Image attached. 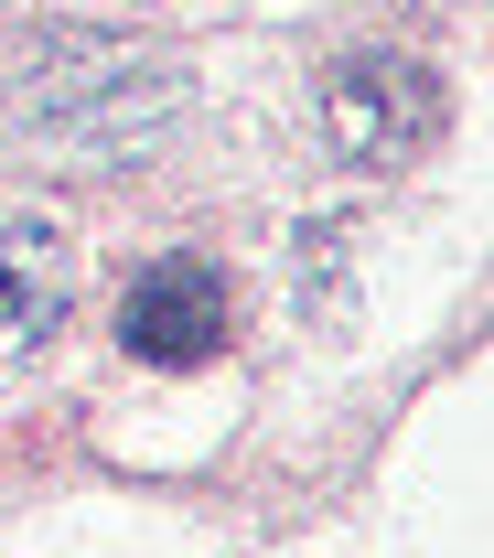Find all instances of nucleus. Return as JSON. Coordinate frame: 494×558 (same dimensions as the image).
<instances>
[{
    "label": "nucleus",
    "mask_w": 494,
    "mask_h": 558,
    "mask_svg": "<svg viewBox=\"0 0 494 558\" xmlns=\"http://www.w3.org/2000/svg\"><path fill=\"white\" fill-rule=\"evenodd\" d=\"M312 119L334 140V161L398 172V161L430 150V130H441V86H430V65H409V54H345V65L323 75Z\"/></svg>",
    "instance_id": "f257e3e1"
},
{
    "label": "nucleus",
    "mask_w": 494,
    "mask_h": 558,
    "mask_svg": "<svg viewBox=\"0 0 494 558\" xmlns=\"http://www.w3.org/2000/svg\"><path fill=\"white\" fill-rule=\"evenodd\" d=\"M215 344H226V279H215V258L172 247V258L130 269V290H119V354L130 365H205Z\"/></svg>",
    "instance_id": "f03ea898"
},
{
    "label": "nucleus",
    "mask_w": 494,
    "mask_h": 558,
    "mask_svg": "<svg viewBox=\"0 0 494 558\" xmlns=\"http://www.w3.org/2000/svg\"><path fill=\"white\" fill-rule=\"evenodd\" d=\"M75 312V236L44 205H0V376L65 333Z\"/></svg>",
    "instance_id": "7ed1b4c3"
}]
</instances>
